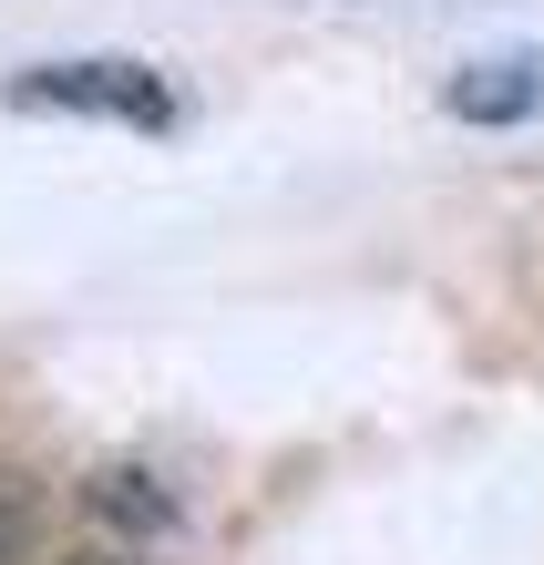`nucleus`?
Segmentation results:
<instances>
[{
	"label": "nucleus",
	"mask_w": 544,
	"mask_h": 565,
	"mask_svg": "<svg viewBox=\"0 0 544 565\" xmlns=\"http://www.w3.org/2000/svg\"><path fill=\"white\" fill-rule=\"evenodd\" d=\"M534 104H544V73H534V62H493V73L472 62V73L452 83V114H462V124H514V114H534Z\"/></svg>",
	"instance_id": "2"
},
{
	"label": "nucleus",
	"mask_w": 544,
	"mask_h": 565,
	"mask_svg": "<svg viewBox=\"0 0 544 565\" xmlns=\"http://www.w3.org/2000/svg\"><path fill=\"white\" fill-rule=\"evenodd\" d=\"M0 565H21V504L0 493Z\"/></svg>",
	"instance_id": "3"
},
{
	"label": "nucleus",
	"mask_w": 544,
	"mask_h": 565,
	"mask_svg": "<svg viewBox=\"0 0 544 565\" xmlns=\"http://www.w3.org/2000/svg\"><path fill=\"white\" fill-rule=\"evenodd\" d=\"M21 114H114V124H175V93H164L154 62H31L11 83Z\"/></svg>",
	"instance_id": "1"
},
{
	"label": "nucleus",
	"mask_w": 544,
	"mask_h": 565,
	"mask_svg": "<svg viewBox=\"0 0 544 565\" xmlns=\"http://www.w3.org/2000/svg\"><path fill=\"white\" fill-rule=\"evenodd\" d=\"M73 565H124V555H73Z\"/></svg>",
	"instance_id": "4"
}]
</instances>
